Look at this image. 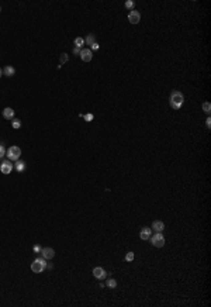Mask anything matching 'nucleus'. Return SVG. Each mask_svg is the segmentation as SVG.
<instances>
[{
	"mask_svg": "<svg viewBox=\"0 0 211 307\" xmlns=\"http://www.w3.org/2000/svg\"><path fill=\"white\" fill-rule=\"evenodd\" d=\"M125 261H128V262L134 261V252H128V254L125 255Z\"/></svg>",
	"mask_w": 211,
	"mask_h": 307,
	"instance_id": "412c9836",
	"label": "nucleus"
},
{
	"mask_svg": "<svg viewBox=\"0 0 211 307\" xmlns=\"http://www.w3.org/2000/svg\"><path fill=\"white\" fill-rule=\"evenodd\" d=\"M80 58H82V61L83 62H90L92 61V58H93V52H92V50H82L80 51Z\"/></svg>",
	"mask_w": 211,
	"mask_h": 307,
	"instance_id": "6e6552de",
	"label": "nucleus"
},
{
	"mask_svg": "<svg viewBox=\"0 0 211 307\" xmlns=\"http://www.w3.org/2000/svg\"><path fill=\"white\" fill-rule=\"evenodd\" d=\"M73 42H75V47H76V48H79V50L83 47V45H85V40H83L82 37H76Z\"/></svg>",
	"mask_w": 211,
	"mask_h": 307,
	"instance_id": "4468645a",
	"label": "nucleus"
},
{
	"mask_svg": "<svg viewBox=\"0 0 211 307\" xmlns=\"http://www.w3.org/2000/svg\"><path fill=\"white\" fill-rule=\"evenodd\" d=\"M107 286H109V287H111V289H114V287L117 286L116 279H109V281H107Z\"/></svg>",
	"mask_w": 211,
	"mask_h": 307,
	"instance_id": "6ab92c4d",
	"label": "nucleus"
},
{
	"mask_svg": "<svg viewBox=\"0 0 211 307\" xmlns=\"http://www.w3.org/2000/svg\"><path fill=\"white\" fill-rule=\"evenodd\" d=\"M14 110L11 109V107H4V110H3V117L6 118V120H13V117H14Z\"/></svg>",
	"mask_w": 211,
	"mask_h": 307,
	"instance_id": "9d476101",
	"label": "nucleus"
},
{
	"mask_svg": "<svg viewBox=\"0 0 211 307\" xmlns=\"http://www.w3.org/2000/svg\"><path fill=\"white\" fill-rule=\"evenodd\" d=\"M13 164H11V161L10 159H6L2 162V165H0V170H2V173L4 175H9L11 173V169H13Z\"/></svg>",
	"mask_w": 211,
	"mask_h": 307,
	"instance_id": "39448f33",
	"label": "nucleus"
},
{
	"mask_svg": "<svg viewBox=\"0 0 211 307\" xmlns=\"http://www.w3.org/2000/svg\"><path fill=\"white\" fill-rule=\"evenodd\" d=\"M93 276H94L96 279H104V277L107 276V273H106V270L103 269L102 266H96L94 269H93Z\"/></svg>",
	"mask_w": 211,
	"mask_h": 307,
	"instance_id": "1a4fd4ad",
	"label": "nucleus"
},
{
	"mask_svg": "<svg viewBox=\"0 0 211 307\" xmlns=\"http://www.w3.org/2000/svg\"><path fill=\"white\" fill-rule=\"evenodd\" d=\"M11 126H13V128H16V130H18V128L21 127V123H20V120H11Z\"/></svg>",
	"mask_w": 211,
	"mask_h": 307,
	"instance_id": "a211bd4d",
	"label": "nucleus"
},
{
	"mask_svg": "<svg viewBox=\"0 0 211 307\" xmlns=\"http://www.w3.org/2000/svg\"><path fill=\"white\" fill-rule=\"evenodd\" d=\"M2 74H3V70H2V69H0V76H2Z\"/></svg>",
	"mask_w": 211,
	"mask_h": 307,
	"instance_id": "c85d7f7f",
	"label": "nucleus"
},
{
	"mask_svg": "<svg viewBox=\"0 0 211 307\" xmlns=\"http://www.w3.org/2000/svg\"><path fill=\"white\" fill-rule=\"evenodd\" d=\"M3 74L6 75V76H13V75L16 74V69H14L13 66H10V65H7V66H4Z\"/></svg>",
	"mask_w": 211,
	"mask_h": 307,
	"instance_id": "ddd939ff",
	"label": "nucleus"
},
{
	"mask_svg": "<svg viewBox=\"0 0 211 307\" xmlns=\"http://www.w3.org/2000/svg\"><path fill=\"white\" fill-rule=\"evenodd\" d=\"M90 50H92V52H93V51H96V50H99V42H94V44H93L92 47H90Z\"/></svg>",
	"mask_w": 211,
	"mask_h": 307,
	"instance_id": "b1692460",
	"label": "nucleus"
},
{
	"mask_svg": "<svg viewBox=\"0 0 211 307\" xmlns=\"http://www.w3.org/2000/svg\"><path fill=\"white\" fill-rule=\"evenodd\" d=\"M203 110H204L205 113H210V111H211V104H210V102H204V103H203Z\"/></svg>",
	"mask_w": 211,
	"mask_h": 307,
	"instance_id": "f3484780",
	"label": "nucleus"
},
{
	"mask_svg": "<svg viewBox=\"0 0 211 307\" xmlns=\"http://www.w3.org/2000/svg\"><path fill=\"white\" fill-rule=\"evenodd\" d=\"M17 169V172H23L24 169H26V162H21V161H18L16 164V166H14Z\"/></svg>",
	"mask_w": 211,
	"mask_h": 307,
	"instance_id": "dca6fc26",
	"label": "nucleus"
},
{
	"mask_svg": "<svg viewBox=\"0 0 211 307\" xmlns=\"http://www.w3.org/2000/svg\"><path fill=\"white\" fill-rule=\"evenodd\" d=\"M45 268H46V262H45V259H44L42 257L34 259V262L31 264V270L35 272V273H40V272L45 270Z\"/></svg>",
	"mask_w": 211,
	"mask_h": 307,
	"instance_id": "f03ea898",
	"label": "nucleus"
},
{
	"mask_svg": "<svg viewBox=\"0 0 211 307\" xmlns=\"http://www.w3.org/2000/svg\"><path fill=\"white\" fill-rule=\"evenodd\" d=\"M125 7H127V9H132V7H134V2H132V0H127V2H125Z\"/></svg>",
	"mask_w": 211,
	"mask_h": 307,
	"instance_id": "4be33fe9",
	"label": "nucleus"
},
{
	"mask_svg": "<svg viewBox=\"0 0 211 307\" xmlns=\"http://www.w3.org/2000/svg\"><path fill=\"white\" fill-rule=\"evenodd\" d=\"M33 249H34V252H37V254H38V252H41V247H40V245H35Z\"/></svg>",
	"mask_w": 211,
	"mask_h": 307,
	"instance_id": "bb28decb",
	"label": "nucleus"
},
{
	"mask_svg": "<svg viewBox=\"0 0 211 307\" xmlns=\"http://www.w3.org/2000/svg\"><path fill=\"white\" fill-rule=\"evenodd\" d=\"M73 54H75V55H80V50H79V48H73Z\"/></svg>",
	"mask_w": 211,
	"mask_h": 307,
	"instance_id": "cd10ccee",
	"label": "nucleus"
},
{
	"mask_svg": "<svg viewBox=\"0 0 211 307\" xmlns=\"http://www.w3.org/2000/svg\"><path fill=\"white\" fill-rule=\"evenodd\" d=\"M205 124H207V128L210 130V128H211V117H207V120H205Z\"/></svg>",
	"mask_w": 211,
	"mask_h": 307,
	"instance_id": "393cba45",
	"label": "nucleus"
},
{
	"mask_svg": "<svg viewBox=\"0 0 211 307\" xmlns=\"http://www.w3.org/2000/svg\"><path fill=\"white\" fill-rule=\"evenodd\" d=\"M94 42H96V37L93 35V34H89V35L86 37V40H85V44H87V45H90V47H92Z\"/></svg>",
	"mask_w": 211,
	"mask_h": 307,
	"instance_id": "2eb2a0df",
	"label": "nucleus"
},
{
	"mask_svg": "<svg viewBox=\"0 0 211 307\" xmlns=\"http://www.w3.org/2000/svg\"><path fill=\"white\" fill-rule=\"evenodd\" d=\"M41 257L44 258V259H52L54 257H55V251H54V248H50V247H46V248H41Z\"/></svg>",
	"mask_w": 211,
	"mask_h": 307,
	"instance_id": "423d86ee",
	"label": "nucleus"
},
{
	"mask_svg": "<svg viewBox=\"0 0 211 307\" xmlns=\"http://www.w3.org/2000/svg\"><path fill=\"white\" fill-rule=\"evenodd\" d=\"M152 228H153L156 233H162V231H163V228H165V224L162 223L161 220H155L153 223H152Z\"/></svg>",
	"mask_w": 211,
	"mask_h": 307,
	"instance_id": "9b49d317",
	"label": "nucleus"
},
{
	"mask_svg": "<svg viewBox=\"0 0 211 307\" xmlns=\"http://www.w3.org/2000/svg\"><path fill=\"white\" fill-rule=\"evenodd\" d=\"M68 59H69V57H68V54H66V52L61 54V65H62V64H65V62H66Z\"/></svg>",
	"mask_w": 211,
	"mask_h": 307,
	"instance_id": "aec40b11",
	"label": "nucleus"
},
{
	"mask_svg": "<svg viewBox=\"0 0 211 307\" xmlns=\"http://www.w3.org/2000/svg\"><path fill=\"white\" fill-rule=\"evenodd\" d=\"M183 102H185V96H183V93L179 92V90H173L172 94H170V107L172 109H175V110L180 109V107L183 106Z\"/></svg>",
	"mask_w": 211,
	"mask_h": 307,
	"instance_id": "f257e3e1",
	"label": "nucleus"
},
{
	"mask_svg": "<svg viewBox=\"0 0 211 307\" xmlns=\"http://www.w3.org/2000/svg\"><path fill=\"white\" fill-rule=\"evenodd\" d=\"M139 237H141V240H144V241H146L149 237H151V228H148V227H144L141 230V233H139Z\"/></svg>",
	"mask_w": 211,
	"mask_h": 307,
	"instance_id": "f8f14e48",
	"label": "nucleus"
},
{
	"mask_svg": "<svg viewBox=\"0 0 211 307\" xmlns=\"http://www.w3.org/2000/svg\"><path fill=\"white\" fill-rule=\"evenodd\" d=\"M128 20L131 24H138L139 20H141V14H139V11L137 10H132L131 13L128 14Z\"/></svg>",
	"mask_w": 211,
	"mask_h": 307,
	"instance_id": "0eeeda50",
	"label": "nucleus"
},
{
	"mask_svg": "<svg viewBox=\"0 0 211 307\" xmlns=\"http://www.w3.org/2000/svg\"><path fill=\"white\" fill-rule=\"evenodd\" d=\"M85 118H86V121H92L93 120V116H92V114H86Z\"/></svg>",
	"mask_w": 211,
	"mask_h": 307,
	"instance_id": "a878e982",
	"label": "nucleus"
},
{
	"mask_svg": "<svg viewBox=\"0 0 211 307\" xmlns=\"http://www.w3.org/2000/svg\"><path fill=\"white\" fill-rule=\"evenodd\" d=\"M6 155H7V159H10V161H18V158H20V155H21V150L18 147H10L9 148V151L6 152Z\"/></svg>",
	"mask_w": 211,
	"mask_h": 307,
	"instance_id": "7ed1b4c3",
	"label": "nucleus"
},
{
	"mask_svg": "<svg viewBox=\"0 0 211 307\" xmlns=\"http://www.w3.org/2000/svg\"><path fill=\"white\" fill-rule=\"evenodd\" d=\"M151 244L153 245V247H156V248H162V247H163V245H165V238H163L162 233H156L155 235H152Z\"/></svg>",
	"mask_w": 211,
	"mask_h": 307,
	"instance_id": "20e7f679",
	"label": "nucleus"
},
{
	"mask_svg": "<svg viewBox=\"0 0 211 307\" xmlns=\"http://www.w3.org/2000/svg\"><path fill=\"white\" fill-rule=\"evenodd\" d=\"M6 155V150H4L3 145H0V158H3Z\"/></svg>",
	"mask_w": 211,
	"mask_h": 307,
	"instance_id": "5701e85b",
	"label": "nucleus"
},
{
	"mask_svg": "<svg viewBox=\"0 0 211 307\" xmlns=\"http://www.w3.org/2000/svg\"><path fill=\"white\" fill-rule=\"evenodd\" d=\"M0 10H2V7H0Z\"/></svg>",
	"mask_w": 211,
	"mask_h": 307,
	"instance_id": "c756f323",
	"label": "nucleus"
}]
</instances>
